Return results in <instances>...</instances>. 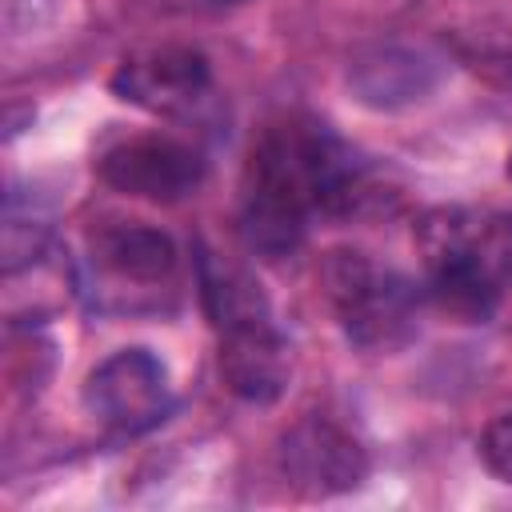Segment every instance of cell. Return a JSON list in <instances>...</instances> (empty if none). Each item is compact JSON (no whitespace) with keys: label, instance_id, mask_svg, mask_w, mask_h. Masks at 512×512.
I'll use <instances>...</instances> for the list:
<instances>
[{"label":"cell","instance_id":"cell-4","mask_svg":"<svg viewBox=\"0 0 512 512\" xmlns=\"http://www.w3.org/2000/svg\"><path fill=\"white\" fill-rule=\"evenodd\" d=\"M84 408L120 436H140L172 412L168 368L148 348H120L104 356L84 380Z\"/></svg>","mask_w":512,"mask_h":512},{"label":"cell","instance_id":"cell-9","mask_svg":"<svg viewBox=\"0 0 512 512\" xmlns=\"http://www.w3.org/2000/svg\"><path fill=\"white\" fill-rule=\"evenodd\" d=\"M176 240L144 220H112L88 236V268L104 292H164L176 276Z\"/></svg>","mask_w":512,"mask_h":512},{"label":"cell","instance_id":"cell-1","mask_svg":"<svg viewBox=\"0 0 512 512\" xmlns=\"http://www.w3.org/2000/svg\"><path fill=\"white\" fill-rule=\"evenodd\" d=\"M372 196L364 160L316 120L272 124L240 180V236L252 252L292 256L316 220L356 216Z\"/></svg>","mask_w":512,"mask_h":512},{"label":"cell","instance_id":"cell-6","mask_svg":"<svg viewBox=\"0 0 512 512\" xmlns=\"http://www.w3.org/2000/svg\"><path fill=\"white\" fill-rule=\"evenodd\" d=\"M280 472L284 480L312 496H344L368 480V452L364 444L332 416L308 412L280 436Z\"/></svg>","mask_w":512,"mask_h":512},{"label":"cell","instance_id":"cell-12","mask_svg":"<svg viewBox=\"0 0 512 512\" xmlns=\"http://www.w3.org/2000/svg\"><path fill=\"white\" fill-rule=\"evenodd\" d=\"M484 252L504 284H512V212H492L484 220Z\"/></svg>","mask_w":512,"mask_h":512},{"label":"cell","instance_id":"cell-5","mask_svg":"<svg viewBox=\"0 0 512 512\" xmlns=\"http://www.w3.org/2000/svg\"><path fill=\"white\" fill-rule=\"evenodd\" d=\"M96 168L108 188L132 200H148V204H180L204 180L200 152L164 132H140V136H124L108 144Z\"/></svg>","mask_w":512,"mask_h":512},{"label":"cell","instance_id":"cell-13","mask_svg":"<svg viewBox=\"0 0 512 512\" xmlns=\"http://www.w3.org/2000/svg\"><path fill=\"white\" fill-rule=\"evenodd\" d=\"M508 180H512V156H508Z\"/></svg>","mask_w":512,"mask_h":512},{"label":"cell","instance_id":"cell-7","mask_svg":"<svg viewBox=\"0 0 512 512\" xmlns=\"http://www.w3.org/2000/svg\"><path fill=\"white\" fill-rule=\"evenodd\" d=\"M112 92L152 116H188L212 92V64L192 44H152L128 52L112 72Z\"/></svg>","mask_w":512,"mask_h":512},{"label":"cell","instance_id":"cell-10","mask_svg":"<svg viewBox=\"0 0 512 512\" xmlns=\"http://www.w3.org/2000/svg\"><path fill=\"white\" fill-rule=\"evenodd\" d=\"M440 84V60L408 44H368L348 60V92L376 112L420 104Z\"/></svg>","mask_w":512,"mask_h":512},{"label":"cell","instance_id":"cell-3","mask_svg":"<svg viewBox=\"0 0 512 512\" xmlns=\"http://www.w3.org/2000/svg\"><path fill=\"white\" fill-rule=\"evenodd\" d=\"M324 296L344 328V336L364 352H396L416 336L420 324V288L396 272L376 264L364 252L336 248L320 268Z\"/></svg>","mask_w":512,"mask_h":512},{"label":"cell","instance_id":"cell-11","mask_svg":"<svg viewBox=\"0 0 512 512\" xmlns=\"http://www.w3.org/2000/svg\"><path fill=\"white\" fill-rule=\"evenodd\" d=\"M480 460L496 480L512 484V412L488 420V428L480 432Z\"/></svg>","mask_w":512,"mask_h":512},{"label":"cell","instance_id":"cell-8","mask_svg":"<svg viewBox=\"0 0 512 512\" xmlns=\"http://www.w3.org/2000/svg\"><path fill=\"white\" fill-rule=\"evenodd\" d=\"M220 376L232 396L248 404H276L292 380V348L272 320V308L244 312L216 324Z\"/></svg>","mask_w":512,"mask_h":512},{"label":"cell","instance_id":"cell-2","mask_svg":"<svg viewBox=\"0 0 512 512\" xmlns=\"http://www.w3.org/2000/svg\"><path fill=\"white\" fill-rule=\"evenodd\" d=\"M484 220L468 208H428L416 220V248L428 268L424 296L460 324H484L500 308L504 280L484 252Z\"/></svg>","mask_w":512,"mask_h":512}]
</instances>
